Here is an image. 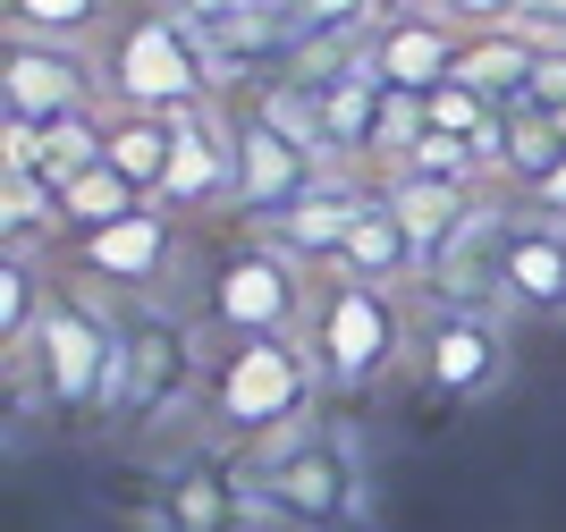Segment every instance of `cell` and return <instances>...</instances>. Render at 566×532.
I'll return each mask as SVG.
<instances>
[{
  "mask_svg": "<svg viewBox=\"0 0 566 532\" xmlns=\"http://www.w3.org/2000/svg\"><path fill=\"white\" fill-rule=\"evenodd\" d=\"M305 347L322 364V389L331 397H364L415 355V322H406V304L389 288L322 271L313 279V313H305Z\"/></svg>",
  "mask_w": 566,
  "mask_h": 532,
  "instance_id": "6da1fadb",
  "label": "cell"
},
{
  "mask_svg": "<svg viewBox=\"0 0 566 532\" xmlns=\"http://www.w3.org/2000/svg\"><path fill=\"white\" fill-rule=\"evenodd\" d=\"M245 473L262 482L271 515L296 524V532H338L364 508V465H355L347 431H331L322 415H296V423H280L271 440H254Z\"/></svg>",
  "mask_w": 566,
  "mask_h": 532,
  "instance_id": "7a4b0ae2",
  "label": "cell"
},
{
  "mask_svg": "<svg viewBox=\"0 0 566 532\" xmlns=\"http://www.w3.org/2000/svg\"><path fill=\"white\" fill-rule=\"evenodd\" d=\"M220 85V60L203 43V25L178 9H127L102 51V93L118 111H203Z\"/></svg>",
  "mask_w": 566,
  "mask_h": 532,
  "instance_id": "3957f363",
  "label": "cell"
},
{
  "mask_svg": "<svg viewBox=\"0 0 566 532\" xmlns=\"http://www.w3.org/2000/svg\"><path fill=\"white\" fill-rule=\"evenodd\" d=\"M203 406L229 440H271L280 423L322 415V364H313L305 330L296 338H229L220 364L203 372Z\"/></svg>",
  "mask_w": 566,
  "mask_h": 532,
  "instance_id": "277c9868",
  "label": "cell"
},
{
  "mask_svg": "<svg viewBox=\"0 0 566 532\" xmlns=\"http://www.w3.org/2000/svg\"><path fill=\"white\" fill-rule=\"evenodd\" d=\"M118 364H127V322H111L94 296H51L43 304V330H34V380H43V406L60 423L111 415Z\"/></svg>",
  "mask_w": 566,
  "mask_h": 532,
  "instance_id": "5b68a950",
  "label": "cell"
},
{
  "mask_svg": "<svg viewBox=\"0 0 566 532\" xmlns=\"http://www.w3.org/2000/svg\"><path fill=\"white\" fill-rule=\"evenodd\" d=\"M313 279L305 262H287L271 237L237 246L229 262L212 271V330L220 338H296L313 313Z\"/></svg>",
  "mask_w": 566,
  "mask_h": 532,
  "instance_id": "8992f818",
  "label": "cell"
},
{
  "mask_svg": "<svg viewBox=\"0 0 566 532\" xmlns=\"http://www.w3.org/2000/svg\"><path fill=\"white\" fill-rule=\"evenodd\" d=\"M415 364H423L431 406H473L507 380V330L499 313H465V304H440L415 338Z\"/></svg>",
  "mask_w": 566,
  "mask_h": 532,
  "instance_id": "52a82bcc",
  "label": "cell"
},
{
  "mask_svg": "<svg viewBox=\"0 0 566 532\" xmlns=\"http://www.w3.org/2000/svg\"><path fill=\"white\" fill-rule=\"evenodd\" d=\"M380 195H389V211L406 220V237L423 246V271H440L457 246H473V229H491V220H499L491 195H482L473 178H415V169H380Z\"/></svg>",
  "mask_w": 566,
  "mask_h": 532,
  "instance_id": "ba28073f",
  "label": "cell"
},
{
  "mask_svg": "<svg viewBox=\"0 0 566 532\" xmlns=\"http://www.w3.org/2000/svg\"><path fill=\"white\" fill-rule=\"evenodd\" d=\"M373 195H380V186L355 178V161H331L296 204L280 211V220H271V229H254V237H271V246H280L287 262H305V271H331L338 246H347V229L373 211Z\"/></svg>",
  "mask_w": 566,
  "mask_h": 532,
  "instance_id": "9c48e42d",
  "label": "cell"
},
{
  "mask_svg": "<svg viewBox=\"0 0 566 532\" xmlns=\"http://www.w3.org/2000/svg\"><path fill=\"white\" fill-rule=\"evenodd\" d=\"M195 389V347L187 330L169 322H127V364H118V397H111V423L118 431H144V423L178 415Z\"/></svg>",
  "mask_w": 566,
  "mask_h": 532,
  "instance_id": "30bf717a",
  "label": "cell"
},
{
  "mask_svg": "<svg viewBox=\"0 0 566 532\" xmlns=\"http://www.w3.org/2000/svg\"><path fill=\"white\" fill-rule=\"evenodd\" d=\"M491 262H499V304L507 313H533V322H558L566 313V229L558 220H542V211L499 220Z\"/></svg>",
  "mask_w": 566,
  "mask_h": 532,
  "instance_id": "8fae6325",
  "label": "cell"
},
{
  "mask_svg": "<svg viewBox=\"0 0 566 532\" xmlns=\"http://www.w3.org/2000/svg\"><path fill=\"white\" fill-rule=\"evenodd\" d=\"M229 144H237V211H245L254 229H271V220H280L322 169H331V161H313L305 144H287L280 127H262L254 111L229 118Z\"/></svg>",
  "mask_w": 566,
  "mask_h": 532,
  "instance_id": "7c38bea8",
  "label": "cell"
},
{
  "mask_svg": "<svg viewBox=\"0 0 566 532\" xmlns=\"http://www.w3.org/2000/svg\"><path fill=\"white\" fill-rule=\"evenodd\" d=\"M102 85V69H85L69 43H34V34H9V51H0V111L34 118V127H51V118L85 111Z\"/></svg>",
  "mask_w": 566,
  "mask_h": 532,
  "instance_id": "4fadbf2b",
  "label": "cell"
},
{
  "mask_svg": "<svg viewBox=\"0 0 566 532\" xmlns=\"http://www.w3.org/2000/svg\"><path fill=\"white\" fill-rule=\"evenodd\" d=\"M76 262H85V279H102V288H153V279H169V262H178V229H169L161 204L127 211V220H111V229L76 237Z\"/></svg>",
  "mask_w": 566,
  "mask_h": 532,
  "instance_id": "5bb4252c",
  "label": "cell"
},
{
  "mask_svg": "<svg viewBox=\"0 0 566 532\" xmlns=\"http://www.w3.org/2000/svg\"><path fill=\"white\" fill-rule=\"evenodd\" d=\"M169 118H178V161H169V178H161L153 204H161V211L237 204V144H229V127L212 118V102H203V111H169Z\"/></svg>",
  "mask_w": 566,
  "mask_h": 532,
  "instance_id": "9a60e30c",
  "label": "cell"
},
{
  "mask_svg": "<svg viewBox=\"0 0 566 532\" xmlns=\"http://www.w3.org/2000/svg\"><path fill=\"white\" fill-rule=\"evenodd\" d=\"M457 43H465V25H449L440 9H423V18H380L373 25V69L398 93H431V85L457 76Z\"/></svg>",
  "mask_w": 566,
  "mask_h": 532,
  "instance_id": "2e32d148",
  "label": "cell"
},
{
  "mask_svg": "<svg viewBox=\"0 0 566 532\" xmlns=\"http://www.w3.org/2000/svg\"><path fill=\"white\" fill-rule=\"evenodd\" d=\"M245 508H262L254 473H220L212 457L178 465V473L161 482V532H237Z\"/></svg>",
  "mask_w": 566,
  "mask_h": 532,
  "instance_id": "e0dca14e",
  "label": "cell"
},
{
  "mask_svg": "<svg viewBox=\"0 0 566 532\" xmlns=\"http://www.w3.org/2000/svg\"><path fill=\"white\" fill-rule=\"evenodd\" d=\"M331 271H347V279H364V288H389V296H406V288L423 279V246L406 237V220L389 211V195H373V211L347 229V246H338Z\"/></svg>",
  "mask_w": 566,
  "mask_h": 532,
  "instance_id": "ac0fdd59",
  "label": "cell"
},
{
  "mask_svg": "<svg viewBox=\"0 0 566 532\" xmlns=\"http://www.w3.org/2000/svg\"><path fill=\"white\" fill-rule=\"evenodd\" d=\"M533 34L524 25H473L465 43H457V85H473V93H491V102H516L524 93V76H533Z\"/></svg>",
  "mask_w": 566,
  "mask_h": 532,
  "instance_id": "d6986e66",
  "label": "cell"
},
{
  "mask_svg": "<svg viewBox=\"0 0 566 532\" xmlns=\"http://www.w3.org/2000/svg\"><path fill=\"white\" fill-rule=\"evenodd\" d=\"M102 161H111L118 178H136L144 195H161L169 161H178V118L169 111H118L111 102V144H102Z\"/></svg>",
  "mask_w": 566,
  "mask_h": 532,
  "instance_id": "ffe728a7",
  "label": "cell"
},
{
  "mask_svg": "<svg viewBox=\"0 0 566 532\" xmlns=\"http://www.w3.org/2000/svg\"><path fill=\"white\" fill-rule=\"evenodd\" d=\"M144 204H153V195H144L136 178H118L111 161H85V169L60 178V220H69L76 237L111 229V220H127V211H144Z\"/></svg>",
  "mask_w": 566,
  "mask_h": 532,
  "instance_id": "44dd1931",
  "label": "cell"
},
{
  "mask_svg": "<svg viewBox=\"0 0 566 532\" xmlns=\"http://www.w3.org/2000/svg\"><path fill=\"white\" fill-rule=\"evenodd\" d=\"M51 229H69V220H60V178H0V246L25 254V246H43Z\"/></svg>",
  "mask_w": 566,
  "mask_h": 532,
  "instance_id": "7402d4cb",
  "label": "cell"
},
{
  "mask_svg": "<svg viewBox=\"0 0 566 532\" xmlns=\"http://www.w3.org/2000/svg\"><path fill=\"white\" fill-rule=\"evenodd\" d=\"M43 304H51V288L34 279V262L9 254V262H0V347H9V364H25V355H34Z\"/></svg>",
  "mask_w": 566,
  "mask_h": 532,
  "instance_id": "603a6c76",
  "label": "cell"
},
{
  "mask_svg": "<svg viewBox=\"0 0 566 532\" xmlns=\"http://www.w3.org/2000/svg\"><path fill=\"white\" fill-rule=\"evenodd\" d=\"M102 18L111 0H9V34H34V43H85Z\"/></svg>",
  "mask_w": 566,
  "mask_h": 532,
  "instance_id": "cb8c5ba5",
  "label": "cell"
},
{
  "mask_svg": "<svg viewBox=\"0 0 566 532\" xmlns=\"http://www.w3.org/2000/svg\"><path fill=\"white\" fill-rule=\"evenodd\" d=\"M499 111H507V102H491V93H473V85H457V76H449V85H431L423 93V127H440V136H482V127H491V118Z\"/></svg>",
  "mask_w": 566,
  "mask_h": 532,
  "instance_id": "d4e9b609",
  "label": "cell"
},
{
  "mask_svg": "<svg viewBox=\"0 0 566 532\" xmlns=\"http://www.w3.org/2000/svg\"><path fill=\"white\" fill-rule=\"evenodd\" d=\"M389 169H415V178H473V186H482V161H473V144H465V136H440V127H423V136L406 144Z\"/></svg>",
  "mask_w": 566,
  "mask_h": 532,
  "instance_id": "484cf974",
  "label": "cell"
},
{
  "mask_svg": "<svg viewBox=\"0 0 566 532\" xmlns=\"http://www.w3.org/2000/svg\"><path fill=\"white\" fill-rule=\"evenodd\" d=\"M507 111H566V43L533 51V76H524V93L507 102Z\"/></svg>",
  "mask_w": 566,
  "mask_h": 532,
  "instance_id": "4316f807",
  "label": "cell"
},
{
  "mask_svg": "<svg viewBox=\"0 0 566 532\" xmlns=\"http://www.w3.org/2000/svg\"><path fill=\"white\" fill-rule=\"evenodd\" d=\"M440 18L449 25H524V0H440Z\"/></svg>",
  "mask_w": 566,
  "mask_h": 532,
  "instance_id": "83f0119b",
  "label": "cell"
},
{
  "mask_svg": "<svg viewBox=\"0 0 566 532\" xmlns=\"http://www.w3.org/2000/svg\"><path fill=\"white\" fill-rule=\"evenodd\" d=\"M516 204H524V211H542V220H558V229H566V161L549 169V178H533V186L516 195Z\"/></svg>",
  "mask_w": 566,
  "mask_h": 532,
  "instance_id": "f1b7e54d",
  "label": "cell"
},
{
  "mask_svg": "<svg viewBox=\"0 0 566 532\" xmlns=\"http://www.w3.org/2000/svg\"><path fill=\"white\" fill-rule=\"evenodd\" d=\"M169 9H178L187 25H203V34H212V25H229L237 9H245V0H169Z\"/></svg>",
  "mask_w": 566,
  "mask_h": 532,
  "instance_id": "f546056e",
  "label": "cell"
},
{
  "mask_svg": "<svg viewBox=\"0 0 566 532\" xmlns=\"http://www.w3.org/2000/svg\"><path fill=\"white\" fill-rule=\"evenodd\" d=\"M389 18H423V9H440V0H380Z\"/></svg>",
  "mask_w": 566,
  "mask_h": 532,
  "instance_id": "4dcf8cb0",
  "label": "cell"
}]
</instances>
